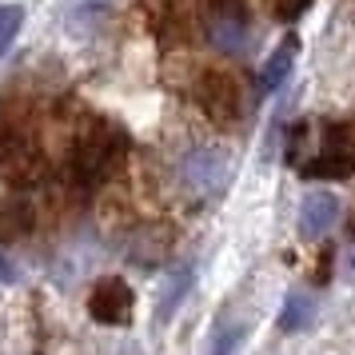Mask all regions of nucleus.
<instances>
[{
  "instance_id": "obj_7",
  "label": "nucleus",
  "mask_w": 355,
  "mask_h": 355,
  "mask_svg": "<svg viewBox=\"0 0 355 355\" xmlns=\"http://www.w3.org/2000/svg\"><path fill=\"white\" fill-rule=\"evenodd\" d=\"M339 216H343V204H339V196L331 188H311L304 196V204H300V236L307 240H323V236H331L339 224Z\"/></svg>"
},
{
  "instance_id": "obj_8",
  "label": "nucleus",
  "mask_w": 355,
  "mask_h": 355,
  "mask_svg": "<svg viewBox=\"0 0 355 355\" xmlns=\"http://www.w3.org/2000/svg\"><path fill=\"white\" fill-rule=\"evenodd\" d=\"M295 52H300V40H295V36H284V40L272 49V56L259 64V76H256V92H259V96H272L275 88L291 76Z\"/></svg>"
},
{
  "instance_id": "obj_13",
  "label": "nucleus",
  "mask_w": 355,
  "mask_h": 355,
  "mask_svg": "<svg viewBox=\"0 0 355 355\" xmlns=\"http://www.w3.org/2000/svg\"><path fill=\"white\" fill-rule=\"evenodd\" d=\"M311 8V0H275V20L279 24H295Z\"/></svg>"
},
{
  "instance_id": "obj_2",
  "label": "nucleus",
  "mask_w": 355,
  "mask_h": 355,
  "mask_svg": "<svg viewBox=\"0 0 355 355\" xmlns=\"http://www.w3.org/2000/svg\"><path fill=\"white\" fill-rule=\"evenodd\" d=\"M355 172V120L323 124L315 156L300 168L304 180H347Z\"/></svg>"
},
{
  "instance_id": "obj_3",
  "label": "nucleus",
  "mask_w": 355,
  "mask_h": 355,
  "mask_svg": "<svg viewBox=\"0 0 355 355\" xmlns=\"http://www.w3.org/2000/svg\"><path fill=\"white\" fill-rule=\"evenodd\" d=\"M180 184L196 200H216L232 184V160H227L220 148H196L180 164Z\"/></svg>"
},
{
  "instance_id": "obj_10",
  "label": "nucleus",
  "mask_w": 355,
  "mask_h": 355,
  "mask_svg": "<svg viewBox=\"0 0 355 355\" xmlns=\"http://www.w3.org/2000/svg\"><path fill=\"white\" fill-rule=\"evenodd\" d=\"M192 279H196V272L188 268V263H180L176 272L164 279V291H160V300H156V323L176 320L180 304H184V300H188V291H192Z\"/></svg>"
},
{
  "instance_id": "obj_6",
  "label": "nucleus",
  "mask_w": 355,
  "mask_h": 355,
  "mask_svg": "<svg viewBox=\"0 0 355 355\" xmlns=\"http://www.w3.org/2000/svg\"><path fill=\"white\" fill-rule=\"evenodd\" d=\"M208 40H211V49L224 52V56H240L248 49L252 28H248V17H243L240 4H227V0L216 4V12L208 17Z\"/></svg>"
},
{
  "instance_id": "obj_5",
  "label": "nucleus",
  "mask_w": 355,
  "mask_h": 355,
  "mask_svg": "<svg viewBox=\"0 0 355 355\" xmlns=\"http://www.w3.org/2000/svg\"><path fill=\"white\" fill-rule=\"evenodd\" d=\"M132 307H136V295L116 275L96 279V288L88 291V315L96 323H104V327H124L132 320Z\"/></svg>"
},
{
  "instance_id": "obj_11",
  "label": "nucleus",
  "mask_w": 355,
  "mask_h": 355,
  "mask_svg": "<svg viewBox=\"0 0 355 355\" xmlns=\"http://www.w3.org/2000/svg\"><path fill=\"white\" fill-rule=\"evenodd\" d=\"M28 227H33V204H28L24 196H12V200L0 208V248L20 240Z\"/></svg>"
},
{
  "instance_id": "obj_14",
  "label": "nucleus",
  "mask_w": 355,
  "mask_h": 355,
  "mask_svg": "<svg viewBox=\"0 0 355 355\" xmlns=\"http://www.w3.org/2000/svg\"><path fill=\"white\" fill-rule=\"evenodd\" d=\"M20 272H17V263L4 256V248H0V284H17Z\"/></svg>"
},
{
  "instance_id": "obj_12",
  "label": "nucleus",
  "mask_w": 355,
  "mask_h": 355,
  "mask_svg": "<svg viewBox=\"0 0 355 355\" xmlns=\"http://www.w3.org/2000/svg\"><path fill=\"white\" fill-rule=\"evenodd\" d=\"M20 28H24V8L20 4H0V60H4V52L17 44Z\"/></svg>"
},
{
  "instance_id": "obj_1",
  "label": "nucleus",
  "mask_w": 355,
  "mask_h": 355,
  "mask_svg": "<svg viewBox=\"0 0 355 355\" xmlns=\"http://www.w3.org/2000/svg\"><path fill=\"white\" fill-rule=\"evenodd\" d=\"M128 152V132L120 128L116 120H96L92 128L80 136L76 144V156H72V180L76 188H96L100 180L112 176V168L124 160Z\"/></svg>"
},
{
  "instance_id": "obj_9",
  "label": "nucleus",
  "mask_w": 355,
  "mask_h": 355,
  "mask_svg": "<svg viewBox=\"0 0 355 355\" xmlns=\"http://www.w3.org/2000/svg\"><path fill=\"white\" fill-rule=\"evenodd\" d=\"M315 315H320V300H315L311 291L295 288V291H288V295H284V307H279V331L295 336V331L311 327V323H315Z\"/></svg>"
},
{
  "instance_id": "obj_4",
  "label": "nucleus",
  "mask_w": 355,
  "mask_h": 355,
  "mask_svg": "<svg viewBox=\"0 0 355 355\" xmlns=\"http://www.w3.org/2000/svg\"><path fill=\"white\" fill-rule=\"evenodd\" d=\"M196 100H200V108L208 120L216 124H236L243 116V92H240V80L224 72V68H211L200 76L196 84Z\"/></svg>"
}]
</instances>
